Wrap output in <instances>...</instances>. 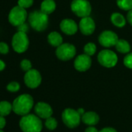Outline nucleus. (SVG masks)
I'll return each mask as SVG.
<instances>
[{"mask_svg":"<svg viewBox=\"0 0 132 132\" xmlns=\"http://www.w3.org/2000/svg\"><path fill=\"white\" fill-rule=\"evenodd\" d=\"M29 23L33 29L37 31H43L48 26V15L41 10H35L29 15Z\"/></svg>","mask_w":132,"mask_h":132,"instance_id":"obj_3","label":"nucleus"},{"mask_svg":"<svg viewBox=\"0 0 132 132\" xmlns=\"http://www.w3.org/2000/svg\"><path fill=\"white\" fill-rule=\"evenodd\" d=\"M96 51V46L93 43H88L84 47V53L89 56L93 55Z\"/></svg>","mask_w":132,"mask_h":132,"instance_id":"obj_23","label":"nucleus"},{"mask_svg":"<svg viewBox=\"0 0 132 132\" xmlns=\"http://www.w3.org/2000/svg\"><path fill=\"white\" fill-rule=\"evenodd\" d=\"M47 40L48 43L53 46V47H58L60 46L62 42H63V39L62 37L61 36V34L56 31H53L51 33L49 34L48 37H47Z\"/></svg>","mask_w":132,"mask_h":132,"instance_id":"obj_18","label":"nucleus"},{"mask_svg":"<svg viewBox=\"0 0 132 132\" xmlns=\"http://www.w3.org/2000/svg\"><path fill=\"white\" fill-rule=\"evenodd\" d=\"M20 88V86L16 82H12L9 83L7 87H6L7 90L10 92H12V93H15V92L19 91Z\"/></svg>","mask_w":132,"mask_h":132,"instance_id":"obj_25","label":"nucleus"},{"mask_svg":"<svg viewBox=\"0 0 132 132\" xmlns=\"http://www.w3.org/2000/svg\"><path fill=\"white\" fill-rule=\"evenodd\" d=\"M6 67V64L4 63V61H3L2 60H0V72L3 71Z\"/></svg>","mask_w":132,"mask_h":132,"instance_id":"obj_35","label":"nucleus"},{"mask_svg":"<svg viewBox=\"0 0 132 132\" xmlns=\"http://www.w3.org/2000/svg\"><path fill=\"white\" fill-rule=\"evenodd\" d=\"M56 8V3L54 0H44L40 5V10L49 15L52 13Z\"/></svg>","mask_w":132,"mask_h":132,"instance_id":"obj_17","label":"nucleus"},{"mask_svg":"<svg viewBox=\"0 0 132 132\" xmlns=\"http://www.w3.org/2000/svg\"><path fill=\"white\" fill-rule=\"evenodd\" d=\"M20 127L23 132H40L43 124L37 115L28 113L20 119Z\"/></svg>","mask_w":132,"mask_h":132,"instance_id":"obj_2","label":"nucleus"},{"mask_svg":"<svg viewBox=\"0 0 132 132\" xmlns=\"http://www.w3.org/2000/svg\"><path fill=\"white\" fill-rule=\"evenodd\" d=\"M72 11L79 17L89 16L92 8L87 0H73L71 3Z\"/></svg>","mask_w":132,"mask_h":132,"instance_id":"obj_4","label":"nucleus"},{"mask_svg":"<svg viewBox=\"0 0 132 132\" xmlns=\"http://www.w3.org/2000/svg\"><path fill=\"white\" fill-rule=\"evenodd\" d=\"M13 110V104L8 101L0 102V116H8Z\"/></svg>","mask_w":132,"mask_h":132,"instance_id":"obj_21","label":"nucleus"},{"mask_svg":"<svg viewBox=\"0 0 132 132\" xmlns=\"http://www.w3.org/2000/svg\"><path fill=\"white\" fill-rule=\"evenodd\" d=\"M60 28L61 31L67 35H73L78 30V25L71 19H64L60 23Z\"/></svg>","mask_w":132,"mask_h":132,"instance_id":"obj_15","label":"nucleus"},{"mask_svg":"<svg viewBox=\"0 0 132 132\" xmlns=\"http://www.w3.org/2000/svg\"><path fill=\"white\" fill-rule=\"evenodd\" d=\"M34 111L40 118H43V119H47L51 117L53 113V110L51 106L49 104L44 102L37 103L35 105Z\"/></svg>","mask_w":132,"mask_h":132,"instance_id":"obj_14","label":"nucleus"},{"mask_svg":"<svg viewBox=\"0 0 132 132\" xmlns=\"http://www.w3.org/2000/svg\"><path fill=\"white\" fill-rule=\"evenodd\" d=\"M99 63L106 68H113L117 63V55L110 50H103L98 54Z\"/></svg>","mask_w":132,"mask_h":132,"instance_id":"obj_8","label":"nucleus"},{"mask_svg":"<svg viewBox=\"0 0 132 132\" xmlns=\"http://www.w3.org/2000/svg\"><path fill=\"white\" fill-rule=\"evenodd\" d=\"M127 20L129 22V23L132 26V10L128 11L127 16Z\"/></svg>","mask_w":132,"mask_h":132,"instance_id":"obj_32","label":"nucleus"},{"mask_svg":"<svg viewBox=\"0 0 132 132\" xmlns=\"http://www.w3.org/2000/svg\"><path fill=\"white\" fill-rule=\"evenodd\" d=\"M34 106V99L29 94H23L16 97L13 103V111L20 116L27 115Z\"/></svg>","mask_w":132,"mask_h":132,"instance_id":"obj_1","label":"nucleus"},{"mask_svg":"<svg viewBox=\"0 0 132 132\" xmlns=\"http://www.w3.org/2000/svg\"><path fill=\"white\" fill-rule=\"evenodd\" d=\"M6 124V120L5 117L3 116H0V129L4 128Z\"/></svg>","mask_w":132,"mask_h":132,"instance_id":"obj_31","label":"nucleus"},{"mask_svg":"<svg viewBox=\"0 0 132 132\" xmlns=\"http://www.w3.org/2000/svg\"><path fill=\"white\" fill-rule=\"evenodd\" d=\"M119 38L117 35L111 30H105L99 37L100 44L105 47L115 46Z\"/></svg>","mask_w":132,"mask_h":132,"instance_id":"obj_11","label":"nucleus"},{"mask_svg":"<svg viewBox=\"0 0 132 132\" xmlns=\"http://www.w3.org/2000/svg\"><path fill=\"white\" fill-rule=\"evenodd\" d=\"M9 52V46L7 44L4 43V42H1L0 43V53L1 54H7Z\"/></svg>","mask_w":132,"mask_h":132,"instance_id":"obj_29","label":"nucleus"},{"mask_svg":"<svg viewBox=\"0 0 132 132\" xmlns=\"http://www.w3.org/2000/svg\"><path fill=\"white\" fill-rule=\"evenodd\" d=\"M79 27L82 34L90 35L94 32L96 25H95L94 20L91 17L86 16V17L82 18V20H80Z\"/></svg>","mask_w":132,"mask_h":132,"instance_id":"obj_13","label":"nucleus"},{"mask_svg":"<svg viewBox=\"0 0 132 132\" xmlns=\"http://www.w3.org/2000/svg\"><path fill=\"white\" fill-rule=\"evenodd\" d=\"M110 20L112 23L117 27H123L126 24V20L123 15L119 13H114L110 16Z\"/></svg>","mask_w":132,"mask_h":132,"instance_id":"obj_19","label":"nucleus"},{"mask_svg":"<svg viewBox=\"0 0 132 132\" xmlns=\"http://www.w3.org/2000/svg\"><path fill=\"white\" fill-rule=\"evenodd\" d=\"M17 27H18V30L19 31L23 32V33H27L28 31V30H29V27H28V25L26 23H24L18 26Z\"/></svg>","mask_w":132,"mask_h":132,"instance_id":"obj_30","label":"nucleus"},{"mask_svg":"<svg viewBox=\"0 0 132 132\" xmlns=\"http://www.w3.org/2000/svg\"><path fill=\"white\" fill-rule=\"evenodd\" d=\"M34 3V0H18V6L27 9L30 7Z\"/></svg>","mask_w":132,"mask_h":132,"instance_id":"obj_27","label":"nucleus"},{"mask_svg":"<svg viewBox=\"0 0 132 132\" xmlns=\"http://www.w3.org/2000/svg\"><path fill=\"white\" fill-rule=\"evenodd\" d=\"M77 111H78V113H79L81 115V117H82V115L85 113V112H84V110H83L82 108H79V109Z\"/></svg>","mask_w":132,"mask_h":132,"instance_id":"obj_36","label":"nucleus"},{"mask_svg":"<svg viewBox=\"0 0 132 132\" xmlns=\"http://www.w3.org/2000/svg\"><path fill=\"white\" fill-rule=\"evenodd\" d=\"M115 47H116L117 51L122 54L129 53L130 51V46L129 43L127 40H123V39H119L117 43L116 44Z\"/></svg>","mask_w":132,"mask_h":132,"instance_id":"obj_20","label":"nucleus"},{"mask_svg":"<svg viewBox=\"0 0 132 132\" xmlns=\"http://www.w3.org/2000/svg\"><path fill=\"white\" fill-rule=\"evenodd\" d=\"M24 82L30 89L38 87L41 83V76L36 69H30L27 71L24 76Z\"/></svg>","mask_w":132,"mask_h":132,"instance_id":"obj_10","label":"nucleus"},{"mask_svg":"<svg viewBox=\"0 0 132 132\" xmlns=\"http://www.w3.org/2000/svg\"><path fill=\"white\" fill-rule=\"evenodd\" d=\"M45 126L48 129V130H54L57 126V122L55 118L52 117H50L46 119V121H45Z\"/></svg>","mask_w":132,"mask_h":132,"instance_id":"obj_24","label":"nucleus"},{"mask_svg":"<svg viewBox=\"0 0 132 132\" xmlns=\"http://www.w3.org/2000/svg\"><path fill=\"white\" fill-rule=\"evenodd\" d=\"M82 117L77 110L67 108L62 113V120L64 123L69 128H75L80 123Z\"/></svg>","mask_w":132,"mask_h":132,"instance_id":"obj_5","label":"nucleus"},{"mask_svg":"<svg viewBox=\"0 0 132 132\" xmlns=\"http://www.w3.org/2000/svg\"><path fill=\"white\" fill-rule=\"evenodd\" d=\"M92 59L89 55L83 54L79 55L75 61H74V67L79 72H86L91 67Z\"/></svg>","mask_w":132,"mask_h":132,"instance_id":"obj_12","label":"nucleus"},{"mask_svg":"<svg viewBox=\"0 0 132 132\" xmlns=\"http://www.w3.org/2000/svg\"><path fill=\"white\" fill-rule=\"evenodd\" d=\"M76 54V48L71 44H61L57 47L56 55L61 61H69L75 57Z\"/></svg>","mask_w":132,"mask_h":132,"instance_id":"obj_9","label":"nucleus"},{"mask_svg":"<svg viewBox=\"0 0 132 132\" xmlns=\"http://www.w3.org/2000/svg\"><path fill=\"white\" fill-rule=\"evenodd\" d=\"M85 132H99V131H98V130H97L96 127L91 126V127H87V128L86 129V131H85Z\"/></svg>","mask_w":132,"mask_h":132,"instance_id":"obj_34","label":"nucleus"},{"mask_svg":"<svg viewBox=\"0 0 132 132\" xmlns=\"http://www.w3.org/2000/svg\"><path fill=\"white\" fill-rule=\"evenodd\" d=\"M123 64L127 68L132 69V52L125 56L123 58Z\"/></svg>","mask_w":132,"mask_h":132,"instance_id":"obj_28","label":"nucleus"},{"mask_svg":"<svg viewBox=\"0 0 132 132\" xmlns=\"http://www.w3.org/2000/svg\"><path fill=\"white\" fill-rule=\"evenodd\" d=\"M0 132H4V131H3V130L2 129H0Z\"/></svg>","mask_w":132,"mask_h":132,"instance_id":"obj_37","label":"nucleus"},{"mask_svg":"<svg viewBox=\"0 0 132 132\" xmlns=\"http://www.w3.org/2000/svg\"><path fill=\"white\" fill-rule=\"evenodd\" d=\"M20 66H21V69L25 72H27V71H29V70H30L32 69L31 62L27 59L23 60L21 61V63H20Z\"/></svg>","mask_w":132,"mask_h":132,"instance_id":"obj_26","label":"nucleus"},{"mask_svg":"<svg viewBox=\"0 0 132 132\" xmlns=\"http://www.w3.org/2000/svg\"><path fill=\"white\" fill-rule=\"evenodd\" d=\"M99 132H117V131L114 128H112V127H105L102 129L101 130H100Z\"/></svg>","mask_w":132,"mask_h":132,"instance_id":"obj_33","label":"nucleus"},{"mask_svg":"<svg viewBox=\"0 0 132 132\" xmlns=\"http://www.w3.org/2000/svg\"><path fill=\"white\" fill-rule=\"evenodd\" d=\"M82 120L84 123H86L87 125L93 126V125H96V123H98V122L100 120V117L96 113L89 111V112L85 113L82 116Z\"/></svg>","mask_w":132,"mask_h":132,"instance_id":"obj_16","label":"nucleus"},{"mask_svg":"<svg viewBox=\"0 0 132 132\" xmlns=\"http://www.w3.org/2000/svg\"><path fill=\"white\" fill-rule=\"evenodd\" d=\"M12 46L17 53L25 52L29 47V39L27 33L18 31L15 34L12 40Z\"/></svg>","mask_w":132,"mask_h":132,"instance_id":"obj_6","label":"nucleus"},{"mask_svg":"<svg viewBox=\"0 0 132 132\" xmlns=\"http://www.w3.org/2000/svg\"><path fill=\"white\" fill-rule=\"evenodd\" d=\"M27 18V13L26 11V9L20 6L13 7L9 14V21L12 25L15 27H18L24 23Z\"/></svg>","mask_w":132,"mask_h":132,"instance_id":"obj_7","label":"nucleus"},{"mask_svg":"<svg viewBox=\"0 0 132 132\" xmlns=\"http://www.w3.org/2000/svg\"><path fill=\"white\" fill-rule=\"evenodd\" d=\"M117 4L123 10L129 11L132 10V0H117Z\"/></svg>","mask_w":132,"mask_h":132,"instance_id":"obj_22","label":"nucleus"}]
</instances>
